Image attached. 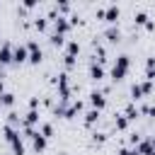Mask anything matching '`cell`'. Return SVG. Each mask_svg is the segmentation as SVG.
<instances>
[{
    "label": "cell",
    "mask_w": 155,
    "mask_h": 155,
    "mask_svg": "<svg viewBox=\"0 0 155 155\" xmlns=\"http://www.w3.org/2000/svg\"><path fill=\"white\" fill-rule=\"evenodd\" d=\"M128 68H131V56H126V53L116 56V61L111 65V80H124L126 73H128Z\"/></svg>",
    "instance_id": "6da1fadb"
},
{
    "label": "cell",
    "mask_w": 155,
    "mask_h": 155,
    "mask_svg": "<svg viewBox=\"0 0 155 155\" xmlns=\"http://www.w3.org/2000/svg\"><path fill=\"white\" fill-rule=\"evenodd\" d=\"M153 92V82L150 80H143V82H136L133 87H131V99L136 102V99H143V97H148Z\"/></svg>",
    "instance_id": "7a4b0ae2"
},
{
    "label": "cell",
    "mask_w": 155,
    "mask_h": 155,
    "mask_svg": "<svg viewBox=\"0 0 155 155\" xmlns=\"http://www.w3.org/2000/svg\"><path fill=\"white\" fill-rule=\"evenodd\" d=\"M58 82V94H61V102H70V80H68V73H61L56 78Z\"/></svg>",
    "instance_id": "3957f363"
},
{
    "label": "cell",
    "mask_w": 155,
    "mask_h": 155,
    "mask_svg": "<svg viewBox=\"0 0 155 155\" xmlns=\"http://www.w3.org/2000/svg\"><path fill=\"white\" fill-rule=\"evenodd\" d=\"M24 46H27V53H29V58H27V61H29L31 65H39V63H41V58H44V53H41L39 44H36V41H29V44H24Z\"/></svg>",
    "instance_id": "277c9868"
},
{
    "label": "cell",
    "mask_w": 155,
    "mask_h": 155,
    "mask_svg": "<svg viewBox=\"0 0 155 155\" xmlns=\"http://www.w3.org/2000/svg\"><path fill=\"white\" fill-rule=\"evenodd\" d=\"M90 104H92V109L102 111V109L107 107V97H104V92H97V90H92V92H90Z\"/></svg>",
    "instance_id": "5b68a950"
},
{
    "label": "cell",
    "mask_w": 155,
    "mask_h": 155,
    "mask_svg": "<svg viewBox=\"0 0 155 155\" xmlns=\"http://www.w3.org/2000/svg\"><path fill=\"white\" fill-rule=\"evenodd\" d=\"M119 15H121V10H119V5H114V2H111V5H107V7H104V19H107V22H109L111 27L116 24V19H119Z\"/></svg>",
    "instance_id": "8992f818"
},
{
    "label": "cell",
    "mask_w": 155,
    "mask_h": 155,
    "mask_svg": "<svg viewBox=\"0 0 155 155\" xmlns=\"http://www.w3.org/2000/svg\"><path fill=\"white\" fill-rule=\"evenodd\" d=\"M53 29H56V34H63V36H65V31L70 29V22H68V17L58 15V17L53 19Z\"/></svg>",
    "instance_id": "52a82bcc"
},
{
    "label": "cell",
    "mask_w": 155,
    "mask_h": 155,
    "mask_svg": "<svg viewBox=\"0 0 155 155\" xmlns=\"http://www.w3.org/2000/svg\"><path fill=\"white\" fill-rule=\"evenodd\" d=\"M29 58V53H27V46H12V63H24Z\"/></svg>",
    "instance_id": "ba28073f"
},
{
    "label": "cell",
    "mask_w": 155,
    "mask_h": 155,
    "mask_svg": "<svg viewBox=\"0 0 155 155\" xmlns=\"http://www.w3.org/2000/svg\"><path fill=\"white\" fill-rule=\"evenodd\" d=\"M136 150H138V155H155V150H153V143H150V138H140L138 140V145H136Z\"/></svg>",
    "instance_id": "9c48e42d"
},
{
    "label": "cell",
    "mask_w": 155,
    "mask_h": 155,
    "mask_svg": "<svg viewBox=\"0 0 155 155\" xmlns=\"http://www.w3.org/2000/svg\"><path fill=\"white\" fill-rule=\"evenodd\" d=\"M10 63H12V46L2 44L0 46V65H10Z\"/></svg>",
    "instance_id": "30bf717a"
},
{
    "label": "cell",
    "mask_w": 155,
    "mask_h": 155,
    "mask_svg": "<svg viewBox=\"0 0 155 155\" xmlns=\"http://www.w3.org/2000/svg\"><path fill=\"white\" fill-rule=\"evenodd\" d=\"M90 78L94 80V82H99V80H104V65H99L97 61L90 65Z\"/></svg>",
    "instance_id": "8fae6325"
},
{
    "label": "cell",
    "mask_w": 155,
    "mask_h": 155,
    "mask_svg": "<svg viewBox=\"0 0 155 155\" xmlns=\"http://www.w3.org/2000/svg\"><path fill=\"white\" fill-rule=\"evenodd\" d=\"M34 124H39V111H36V109H29V111L24 114V119H22V126L34 128Z\"/></svg>",
    "instance_id": "7c38bea8"
},
{
    "label": "cell",
    "mask_w": 155,
    "mask_h": 155,
    "mask_svg": "<svg viewBox=\"0 0 155 155\" xmlns=\"http://www.w3.org/2000/svg\"><path fill=\"white\" fill-rule=\"evenodd\" d=\"M31 148H34L36 153H44V150H46V138H44V136H41L39 131H36V133L31 136Z\"/></svg>",
    "instance_id": "4fadbf2b"
},
{
    "label": "cell",
    "mask_w": 155,
    "mask_h": 155,
    "mask_svg": "<svg viewBox=\"0 0 155 155\" xmlns=\"http://www.w3.org/2000/svg\"><path fill=\"white\" fill-rule=\"evenodd\" d=\"M104 39H107L109 44H119V41H121V31H119V27H109V29L104 31Z\"/></svg>",
    "instance_id": "5bb4252c"
},
{
    "label": "cell",
    "mask_w": 155,
    "mask_h": 155,
    "mask_svg": "<svg viewBox=\"0 0 155 155\" xmlns=\"http://www.w3.org/2000/svg\"><path fill=\"white\" fill-rule=\"evenodd\" d=\"M10 148H12V155H24V143H22V136H17L12 143H10Z\"/></svg>",
    "instance_id": "9a60e30c"
},
{
    "label": "cell",
    "mask_w": 155,
    "mask_h": 155,
    "mask_svg": "<svg viewBox=\"0 0 155 155\" xmlns=\"http://www.w3.org/2000/svg\"><path fill=\"white\" fill-rule=\"evenodd\" d=\"M99 116H102V111L90 109V111H85V124H87V126H92V124H97V121H99Z\"/></svg>",
    "instance_id": "2e32d148"
},
{
    "label": "cell",
    "mask_w": 155,
    "mask_h": 155,
    "mask_svg": "<svg viewBox=\"0 0 155 155\" xmlns=\"http://www.w3.org/2000/svg\"><path fill=\"white\" fill-rule=\"evenodd\" d=\"M138 114H140V111H138V107H136L133 102H131V104H126V111H124V116H126L128 121H133V119H138Z\"/></svg>",
    "instance_id": "e0dca14e"
},
{
    "label": "cell",
    "mask_w": 155,
    "mask_h": 155,
    "mask_svg": "<svg viewBox=\"0 0 155 155\" xmlns=\"http://www.w3.org/2000/svg\"><path fill=\"white\" fill-rule=\"evenodd\" d=\"M78 53H80V44H78V41H68V44H65V56H73V58H75Z\"/></svg>",
    "instance_id": "ac0fdd59"
},
{
    "label": "cell",
    "mask_w": 155,
    "mask_h": 155,
    "mask_svg": "<svg viewBox=\"0 0 155 155\" xmlns=\"http://www.w3.org/2000/svg\"><path fill=\"white\" fill-rule=\"evenodd\" d=\"M128 124H131V121H128L124 114H119V116L114 119V126H116V131H126V128H128Z\"/></svg>",
    "instance_id": "d6986e66"
},
{
    "label": "cell",
    "mask_w": 155,
    "mask_h": 155,
    "mask_svg": "<svg viewBox=\"0 0 155 155\" xmlns=\"http://www.w3.org/2000/svg\"><path fill=\"white\" fill-rule=\"evenodd\" d=\"M2 133H5V140H7V143H12V140H15L17 136H19V128H12V126H5V128H2Z\"/></svg>",
    "instance_id": "ffe728a7"
},
{
    "label": "cell",
    "mask_w": 155,
    "mask_h": 155,
    "mask_svg": "<svg viewBox=\"0 0 155 155\" xmlns=\"http://www.w3.org/2000/svg\"><path fill=\"white\" fill-rule=\"evenodd\" d=\"M68 107H70L68 102H58V104L53 107V114H56V116H63V119H65V114H68Z\"/></svg>",
    "instance_id": "44dd1931"
},
{
    "label": "cell",
    "mask_w": 155,
    "mask_h": 155,
    "mask_svg": "<svg viewBox=\"0 0 155 155\" xmlns=\"http://www.w3.org/2000/svg\"><path fill=\"white\" fill-rule=\"evenodd\" d=\"M15 104V94L12 92H2L0 94V107H12Z\"/></svg>",
    "instance_id": "7402d4cb"
},
{
    "label": "cell",
    "mask_w": 155,
    "mask_h": 155,
    "mask_svg": "<svg viewBox=\"0 0 155 155\" xmlns=\"http://www.w3.org/2000/svg\"><path fill=\"white\" fill-rule=\"evenodd\" d=\"M133 22H136V24H140V27H145V24H148L150 19H148V15H145L143 10H138V12L133 15Z\"/></svg>",
    "instance_id": "603a6c76"
},
{
    "label": "cell",
    "mask_w": 155,
    "mask_h": 155,
    "mask_svg": "<svg viewBox=\"0 0 155 155\" xmlns=\"http://www.w3.org/2000/svg\"><path fill=\"white\" fill-rule=\"evenodd\" d=\"M39 133H41V136L48 140V138L53 136V126H51V124H39Z\"/></svg>",
    "instance_id": "cb8c5ba5"
},
{
    "label": "cell",
    "mask_w": 155,
    "mask_h": 155,
    "mask_svg": "<svg viewBox=\"0 0 155 155\" xmlns=\"http://www.w3.org/2000/svg\"><path fill=\"white\" fill-rule=\"evenodd\" d=\"M48 39H51V44H53V46H58V48H61V46H65V36H63V34H56V31H53Z\"/></svg>",
    "instance_id": "d4e9b609"
},
{
    "label": "cell",
    "mask_w": 155,
    "mask_h": 155,
    "mask_svg": "<svg viewBox=\"0 0 155 155\" xmlns=\"http://www.w3.org/2000/svg\"><path fill=\"white\" fill-rule=\"evenodd\" d=\"M34 27H36L39 31H44V29L48 27V19H46V17H36V19H34Z\"/></svg>",
    "instance_id": "484cf974"
},
{
    "label": "cell",
    "mask_w": 155,
    "mask_h": 155,
    "mask_svg": "<svg viewBox=\"0 0 155 155\" xmlns=\"http://www.w3.org/2000/svg\"><path fill=\"white\" fill-rule=\"evenodd\" d=\"M138 111L140 114H148V116H155V104H143Z\"/></svg>",
    "instance_id": "4316f807"
},
{
    "label": "cell",
    "mask_w": 155,
    "mask_h": 155,
    "mask_svg": "<svg viewBox=\"0 0 155 155\" xmlns=\"http://www.w3.org/2000/svg\"><path fill=\"white\" fill-rule=\"evenodd\" d=\"M70 10V5L65 2V0H61V2H56V12H68Z\"/></svg>",
    "instance_id": "83f0119b"
},
{
    "label": "cell",
    "mask_w": 155,
    "mask_h": 155,
    "mask_svg": "<svg viewBox=\"0 0 155 155\" xmlns=\"http://www.w3.org/2000/svg\"><path fill=\"white\" fill-rule=\"evenodd\" d=\"M92 140H94V143H104V140H107V133H97V131H94V133H92Z\"/></svg>",
    "instance_id": "f1b7e54d"
},
{
    "label": "cell",
    "mask_w": 155,
    "mask_h": 155,
    "mask_svg": "<svg viewBox=\"0 0 155 155\" xmlns=\"http://www.w3.org/2000/svg\"><path fill=\"white\" fill-rule=\"evenodd\" d=\"M63 65H65V68H73V65H75V58H73V56H63Z\"/></svg>",
    "instance_id": "f546056e"
},
{
    "label": "cell",
    "mask_w": 155,
    "mask_h": 155,
    "mask_svg": "<svg viewBox=\"0 0 155 155\" xmlns=\"http://www.w3.org/2000/svg\"><path fill=\"white\" fill-rule=\"evenodd\" d=\"M119 155H138V150H136V148H121Z\"/></svg>",
    "instance_id": "4dcf8cb0"
},
{
    "label": "cell",
    "mask_w": 155,
    "mask_h": 155,
    "mask_svg": "<svg viewBox=\"0 0 155 155\" xmlns=\"http://www.w3.org/2000/svg\"><path fill=\"white\" fill-rule=\"evenodd\" d=\"M138 140H140V136H138V133H131V136H128V143H131L133 148L138 145Z\"/></svg>",
    "instance_id": "1f68e13d"
},
{
    "label": "cell",
    "mask_w": 155,
    "mask_h": 155,
    "mask_svg": "<svg viewBox=\"0 0 155 155\" xmlns=\"http://www.w3.org/2000/svg\"><path fill=\"white\" fill-rule=\"evenodd\" d=\"M36 107H39V99L31 97V99H29V109H36Z\"/></svg>",
    "instance_id": "d6a6232c"
},
{
    "label": "cell",
    "mask_w": 155,
    "mask_h": 155,
    "mask_svg": "<svg viewBox=\"0 0 155 155\" xmlns=\"http://www.w3.org/2000/svg\"><path fill=\"white\" fill-rule=\"evenodd\" d=\"M2 92H7V90H5V80L0 78V94H2Z\"/></svg>",
    "instance_id": "836d02e7"
},
{
    "label": "cell",
    "mask_w": 155,
    "mask_h": 155,
    "mask_svg": "<svg viewBox=\"0 0 155 155\" xmlns=\"http://www.w3.org/2000/svg\"><path fill=\"white\" fill-rule=\"evenodd\" d=\"M150 143H153V150H155V136H153V138H150Z\"/></svg>",
    "instance_id": "e575fe53"
}]
</instances>
